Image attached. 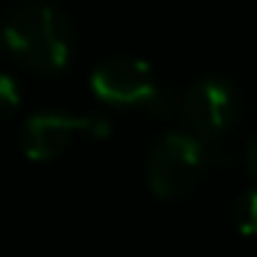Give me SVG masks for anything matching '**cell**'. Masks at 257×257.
Instances as JSON below:
<instances>
[{
	"instance_id": "obj_7",
	"label": "cell",
	"mask_w": 257,
	"mask_h": 257,
	"mask_svg": "<svg viewBox=\"0 0 257 257\" xmlns=\"http://www.w3.org/2000/svg\"><path fill=\"white\" fill-rule=\"evenodd\" d=\"M20 105V89L9 75L0 72V119L9 116L12 111H17Z\"/></svg>"
},
{
	"instance_id": "obj_8",
	"label": "cell",
	"mask_w": 257,
	"mask_h": 257,
	"mask_svg": "<svg viewBox=\"0 0 257 257\" xmlns=\"http://www.w3.org/2000/svg\"><path fill=\"white\" fill-rule=\"evenodd\" d=\"M246 158H249V172L254 174V180H257V136L251 139V144H249V152H246Z\"/></svg>"
},
{
	"instance_id": "obj_2",
	"label": "cell",
	"mask_w": 257,
	"mask_h": 257,
	"mask_svg": "<svg viewBox=\"0 0 257 257\" xmlns=\"http://www.w3.org/2000/svg\"><path fill=\"white\" fill-rule=\"evenodd\" d=\"M205 163V147L188 133H166L147 158V180L158 196H180L196 183Z\"/></svg>"
},
{
	"instance_id": "obj_4",
	"label": "cell",
	"mask_w": 257,
	"mask_h": 257,
	"mask_svg": "<svg viewBox=\"0 0 257 257\" xmlns=\"http://www.w3.org/2000/svg\"><path fill=\"white\" fill-rule=\"evenodd\" d=\"M78 133L102 139L111 133V124L102 116H67V113H36L23 127V150L34 161L56 158L69 147Z\"/></svg>"
},
{
	"instance_id": "obj_6",
	"label": "cell",
	"mask_w": 257,
	"mask_h": 257,
	"mask_svg": "<svg viewBox=\"0 0 257 257\" xmlns=\"http://www.w3.org/2000/svg\"><path fill=\"white\" fill-rule=\"evenodd\" d=\"M235 221H238V229L249 238H257V188L246 191L238 199V207H235Z\"/></svg>"
},
{
	"instance_id": "obj_3",
	"label": "cell",
	"mask_w": 257,
	"mask_h": 257,
	"mask_svg": "<svg viewBox=\"0 0 257 257\" xmlns=\"http://www.w3.org/2000/svg\"><path fill=\"white\" fill-rule=\"evenodd\" d=\"M91 89L113 105H147L158 113L166 111V94L152 78L150 64L136 56H113L97 64L91 72Z\"/></svg>"
},
{
	"instance_id": "obj_5",
	"label": "cell",
	"mask_w": 257,
	"mask_h": 257,
	"mask_svg": "<svg viewBox=\"0 0 257 257\" xmlns=\"http://www.w3.org/2000/svg\"><path fill=\"white\" fill-rule=\"evenodd\" d=\"M238 111H240L238 91L232 89L229 80L216 78V75L194 80L183 97V116L202 136L227 133L232 127Z\"/></svg>"
},
{
	"instance_id": "obj_1",
	"label": "cell",
	"mask_w": 257,
	"mask_h": 257,
	"mask_svg": "<svg viewBox=\"0 0 257 257\" xmlns=\"http://www.w3.org/2000/svg\"><path fill=\"white\" fill-rule=\"evenodd\" d=\"M6 45L23 64L39 72H58L69 61L72 50V28L58 9L45 3L20 6L6 20Z\"/></svg>"
}]
</instances>
